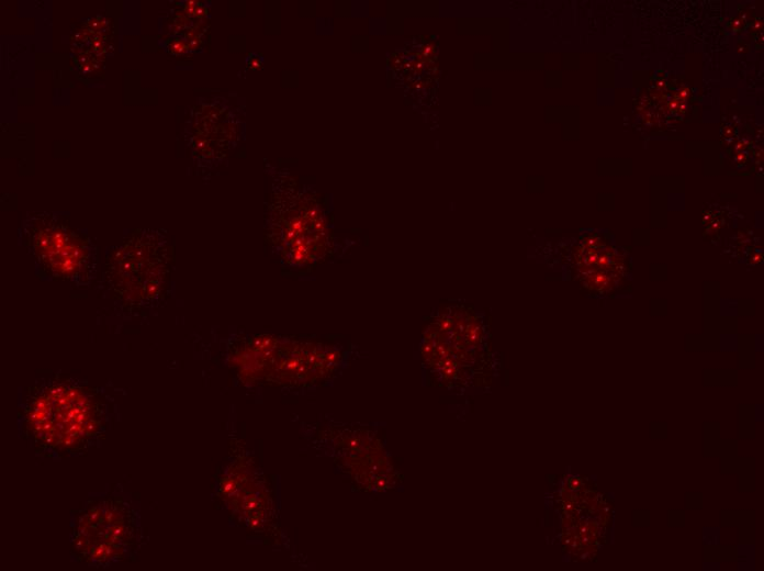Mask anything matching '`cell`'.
I'll return each mask as SVG.
<instances>
[{"instance_id":"6da1fadb","label":"cell","mask_w":764,"mask_h":571,"mask_svg":"<svg viewBox=\"0 0 764 571\" xmlns=\"http://www.w3.org/2000/svg\"><path fill=\"white\" fill-rule=\"evenodd\" d=\"M31 438L49 452L81 450L101 427V411L89 392L71 384L38 391L24 410Z\"/></svg>"},{"instance_id":"7a4b0ae2","label":"cell","mask_w":764,"mask_h":571,"mask_svg":"<svg viewBox=\"0 0 764 571\" xmlns=\"http://www.w3.org/2000/svg\"><path fill=\"white\" fill-rule=\"evenodd\" d=\"M72 534V548L86 562L105 566L135 548L139 529L131 506L109 497L88 505L78 515Z\"/></svg>"},{"instance_id":"3957f363","label":"cell","mask_w":764,"mask_h":571,"mask_svg":"<svg viewBox=\"0 0 764 571\" xmlns=\"http://www.w3.org/2000/svg\"><path fill=\"white\" fill-rule=\"evenodd\" d=\"M33 250L41 264L57 277L77 279L89 268L90 253L83 240L61 225L37 229Z\"/></svg>"}]
</instances>
